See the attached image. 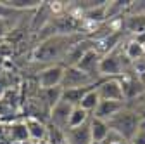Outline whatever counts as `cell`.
<instances>
[{
    "mask_svg": "<svg viewBox=\"0 0 145 144\" xmlns=\"http://www.w3.org/2000/svg\"><path fill=\"white\" fill-rule=\"evenodd\" d=\"M107 125L112 132H116L124 142H131L133 137L138 134V130L142 129L143 120L142 116L133 111V110H124L119 111L116 116H112L111 120H107Z\"/></svg>",
    "mask_w": 145,
    "mask_h": 144,
    "instance_id": "obj_1",
    "label": "cell"
},
{
    "mask_svg": "<svg viewBox=\"0 0 145 144\" xmlns=\"http://www.w3.org/2000/svg\"><path fill=\"white\" fill-rule=\"evenodd\" d=\"M74 45L71 44L67 35H56V37H48L43 40L33 52V59L36 63H50L59 57H66L69 49Z\"/></svg>",
    "mask_w": 145,
    "mask_h": 144,
    "instance_id": "obj_2",
    "label": "cell"
},
{
    "mask_svg": "<svg viewBox=\"0 0 145 144\" xmlns=\"http://www.w3.org/2000/svg\"><path fill=\"white\" fill-rule=\"evenodd\" d=\"M130 59L126 57L124 50L121 52L119 47H116L114 50H111L109 54H104L100 64H99V75L100 77H107V78H119L126 75Z\"/></svg>",
    "mask_w": 145,
    "mask_h": 144,
    "instance_id": "obj_3",
    "label": "cell"
},
{
    "mask_svg": "<svg viewBox=\"0 0 145 144\" xmlns=\"http://www.w3.org/2000/svg\"><path fill=\"white\" fill-rule=\"evenodd\" d=\"M99 82L92 78L88 73L81 71L76 66H64V77H62V90H72V89H83L90 85H97Z\"/></svg>",
    "mask_w": 145,
    "mask_h": 144,
    "instance_id": "obj_4",
    "label": "cell"
},
{
    "mask_svg": "<svg viewBox=\"0 0 145 144\" xmlns=\"http://www.w3.org/2000/svg\"><path fill=\"white\" fill-rule=\"evenodd\" d=\"M72 110H74V106H71L69 102L61 99L56 106L52 108V111H50V125L61 129L62 132H67L69 130V120H71Z\"/></svg>",
    "mask_w": 145,
    "mask_h": 144,
    "instance_id": "obj_5",
    "label": "cell"
},
{
    "mask_svg": "<svg viewBox=\"0 0 145 144\" xmlns=\"http://www.w3.org/2000/svg\"><path fill=\"white\" fill-rule=\"evenodd\" d=\"M99 96L102 101H124V92H123V85H121V78H107L104 82H99Z\"/></svg>",
    "mask_w": 145,
    "mask_h": 144,
    "instance_id": "obj_6",
    "label": "cell"
},
{
    "mask_svg": "<svg viewBox=\"0 0 145 144\" xmlns=\"http://www.w3.org/2000/svg\"><path fill=\"white\" fill-rule=\"evenodd\" d=\"M62 77H64V66L62 64H52V66L45 68L43 71H40V77H38L40 89L42 90H47V89L61 87Z\"/></svg>",
    "mask_w": 145,
    "mask_h": 144,
    "instance_id": "obj_7",
    "label": "cell"
},
{
    "mask_svg": "<svg viewBox=\"0 0 145 144\" xmlns=\"http://www.w3.org/2000/svg\"><path fill=\"white\" fill-rule=\"evenodd\" d=\"M100 59H102L100 52H99L97 49H90L88 52H85V56L78 61L76 68H80L81 71L88 73L92 78L99 80V78H100V75H99V64H100Z\"/></svg>",
    "mask_w": 145,
    "mask_h": 144,
    "instance_id": "obj_8",
    "label": "cell"
},
{
    "mask_svg": "<svg viewBox=\"0 0 145 144\" xmlns=\"http://www.w3.org/2000/svg\"><path fill=\"white\" fill-rule=\"evenodd\" d=\"M121 85H123V92H124V101H131V99L145 96V82L142 78L123 77Z\"/></svg>",
    "mask_w": 145,
    "mask_h": 144,
    "instance_id": "obj_9",
    "label": "cell"
},
{
    "mask_svg": "<svg viewBox=\"0 0 145 144\" xmlns=\"http://www.w3.org/2000/svg\"><path fill=\"white\" fill-rule=\"evenodd\" d=\"M124 104H126V102H121V101H102V99H100L97 110L93 111L92 116L107 122V120H111L112 116H116L119 111H123V110H124Z\"/></svg>",
    "mask_w": 145,
    "mask_h": 144,
    "instance_id": "obj_10",
    "label": "cell"
},
{
    "mask_svg": "<svg viewBox=\"0 0 145 144\" xmlns=\"http://www.w3.org/2000/svg\"><path fill=\"white\" fill-rule=\"evenodd\" d=\"M67 144H90L92 142V132H90V122H86L81 127L69 129L66 132Z\"/></svg>",
    "mask_w": 145,
    "mask_h": 144,
    "instance_id": "obj_11",
    "label": "cell"
},
{
    "mask_svg": "<svg viewBox=\"0 0 145 144\" xmlns=\"http://www.w3.org/2000/svg\"><path fill=\"white\" fill-rule=\"evenodd\" d=\"M90 132H92V142H102L107 141L111 135V129H109L107 122L92 116L90 118Z\"/></svg>",
    "mask_w": 145,
    "mask_h": 144,
    "instance_id": "obj_12",
    "label": "cell"
},
{
    "mask_svg": "<svg viewBox=\"0 0 145 144\" xmlns=\"http://www.w3.org/2000/svg\"><path fill=\"white\" fill-rule=\"evenodd\" d=\"M24 123H26L28 132H29V139H33L35 142H36V141H45V137L48 135V127H45L40 120L29 116Z\"/></svg>",
    "mask_w": 145,
    "mask_h": 144,
    "instance_id": "obj_13",
    "label": "cell"
},
{
    "mask_svg": "<svg viewBox=\"0 0 145 144\" xmlns=\"http://www.w3.org/2000/svg\"><path fill=\"white\" fill-rule=\"evenodd\" d=\"M99 85V83H97ZM97 85H90V87H83V89H72V90H64L62 92V101L69 102L71 106H80L83 97L90 92V90H93V89H97Z\"/></svg>",
    "mask_w": 145,
    "mask_h": 144,
    "instance_id": "obj_14",
    "label": "cell"
},
{
    "mask_svg": "<svg viewBox=\"0 0 145 144\" xmlns=\"http://www.w3.org/2000/svg\"><path fill=\"white\" fill-rule=\"evenodd\" d=\"M124 54L130 61H140L142 57H145V45L140 40H131L124 47Z\"/></svg>",
    "mask_w": 145,
    "mask_h": 144,
    "instance_id": "obj_15",
    "label": "cell"
},
{
    "mask_svg": "<svg viewBox=\"0 0 145 144\" xmlns=\"http://www.w3.org/2000/svg\"><path fill=\"white\" fill-rule=\"evenodd\" d=\"M62 87H56V89H47V90H42V101L45 102V106L52 111V108L56 106L61 99H62Z\"/></svg>",
    "mask_w": 145,
    "mask_h": 144,
    "instance_id": "obj_16",
    "label": "cell"
},
{
    "mask_svg": "<svg viewBox=\"0 0 145 144\" xmlns=\"http://www.w3.org/2000/svg\"><path fill=\"white\" fill-rule=\"evenodd\" d=\"M2 4L12 11H24V9L28 11V9H38L43 2H40V0H4Z\"/></svg>",
    "mask_w": 145,
    "mask_h": 144,
    "instance_id": "obj_17",
    "label": "cell"
},
{
    "mask_svg": "<svg viewBox=\"0 0 145 144\" xmlns=\"http://www.w3.org/2000/svg\"><path fill=\"white\" fill-rule=\"evenodd\" d=\"M90 118H92V113H88L86 110H83V108L76 106L74 110H72V113H71L69 129H76V127H81V125H85L86 122H90Z\"/></svg>",
    "mask_w": 145,
    "mask_h": 144,
    "instance_id": "obj_18",
    "label": "cell"
},
{
    "mask_svg": "<svg viewBox=\"0 0 145 144\" xmlns=\"http://www.w3.org/2000/svg\"><path fill=\"white\" fill-rule=\"evenodd\" d=\"M97 87H99V85H97ZM99 102H100V96H99V90H97V89H93V90H90V92H88V94L83 97V101H81L80 108L86 110L88 113H93V111L97 110Z\"/></svg>",
    "mask_w": 145,
    "mask_h": 144,
    "instance_id": "obj_19",
    "label": "cell"
},
{
    "mask_svg": "<svg viewBox=\"0 0 145 144\" xmlns=\"http://www.w3.org/2000/svg\"><path fill=\"white\" fill-rule=\"evenodd\" d=\"M10 139L14 142H26L29 139V132H28V127H26V123H14L10 125Z\"/></svg>",
    "mask_w": 145,
    "mask_h": 144,
    "instance_id": "obj_20",
    "label": "cell"
},
{
    "mask_svg": "<svg viewBox=\"0 0 145 144\" xmlns=\"http://www.w3.org/2000/svg\"><path fill=\"white\" fill-rule=\"evenodd\" d=\"M48 144H66V132H62L61 129L54 127V125H50L48 127Z\"/></svg>",
    "mask_w": 145,
    "mask_h": 144,
    "instance_id": "obj_21",
    "label": "cell"
},
{
    "mask_svg": "<svg viewBox=\"0 0 145 144\" xmlns=\"http://www.w3.org/2000/svg\"><path fill=\"white\" fill-rule=\"evenodd\" d=\"M130 144H145V127H142V129L138 130V134L133 137V141H131Z\"/></svg>",
    "mask_w": 145,
    "mask_h": 144,
    "instance_id": "obj_22",
    "label": "cell"
},
{
    "mask_svg": "<svg viewBox=\"0 0 145 144\" xmlns=\"http://www.w3.org/2000/svg\"><path fill=\"white\" fill-rule=\"evenodd\" d=\"M16 11H12V9H9V7H5L2 2H0V19L2 17H7V16H10V14H14Z\"/></svg>",
    "mask_w": 145,
    "mask_h": 144,
    "instance_id": "obj_23",
    "label": "cell"
},
{
    "mask_svg": "<svg viewBox=\"0 0 145 144\" xmlns=\"http://www.w3.org/2000/svg\"><path fill=\"white\" fill-rule=\"evenodd\" d=\"M131 9L137 11V12H145V2H133Z\"/></svg>",
    "mask_w": 145,
    "mask_h": 144,
    "instance_id": "obj_24",
    "label": "cell"
},
{
    "mask_svg": "<svg viewBox=\"0 0 145 144\" xmlns=\"http://www.w3.org/2000/svg\"><path fill=\"white\" fill-rule=\"evenodd\" d=\"M33 144H48V141H36V142H33Z\"/></svg>",
    "mask_w": 145,
    "mask_h": 144,
    "instance_id": "obj_25",
    "label": "cell"
},
{
    "mask_svg": "<svg viewBox=\"0 0 145 144\" xmlns=\"http://www.w3.org/2000/svg\"><path fill=\"white\" fill-rule=\"evenodd\" d=\"M112 144H128V142H124V141H121V142H112Z\"/></svg>",
    "mask_w": 145,
    "mask_h": 144,
    "instance_id": "obj_26",
    "label": "cell"
},
{
    "mask_svg": "<svg viewBox=\"0 0 145 144\" xmlns=\"http://www.w3.org/2000/svg\"><path fill=\"white\" fill-rule=\"evenodd\" d=\"M142 127H145V122H143V125H142Z\"/></svg>",
    "mask_w": 145,
    "mask_h": 144,
    "instance_id": "obj_27",
    "label": "cell"
}]
</instances>
